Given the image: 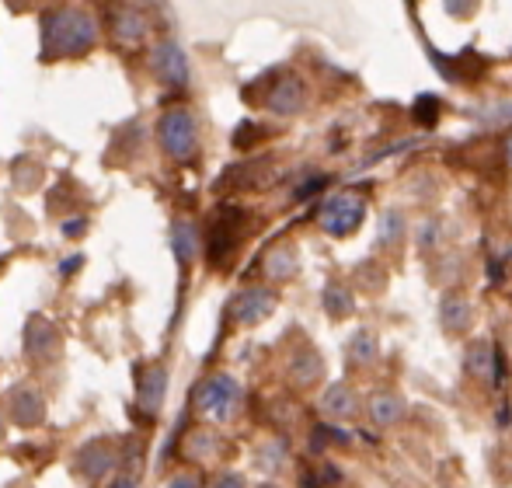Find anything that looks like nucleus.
Returning <instances> with one entry per match:
<instances>
[{
	"instance_id": "1",
	"label": "nucleus",
	"mask_w": 512,
	"mask_h": 488,
	"mask_svg": "<svg viewBox=\"0 0 512 488\" xmlns=\"http://www.w3.org/2000/svg\"><path fill=\"white\" fill-rule=\"evenodd\" d=\"M321 224H324V231H331L335 238L356 231V227L363 224V199H359V196L331 199V203L324 206V213H321Z\"/></svg>"
},
{
	"instance_id": "2",
	"label": "nucleus",
	"mask_w": 512,
	"mask_h": 488,
	"mask_svg": "<svg viewBox=\"0 0 512 488\" xmlns=\"http://www.w3.org/2000/svg\"><path fill=\"white\" fill-rule=\"evenodd\" d=\"M467 370L478 373V377H495V384H502V377H506L502 356L488 342H474L471 353H467Z\"/></svg>"
},
{
	"instance_id": "3",
	"label": "nucleus",
	"mask_w": 512,
	"mask_h": 488,
	"mask_svg": "<svg viewBox=\"0 0 512 488\" xmlns=\"http://www.w3.org/2000/svg\"><path fill=\"white\" fill-rule=\"evenodd\" d=\"M401 412H405V405H401L398 394H377V398L370 401V415L380 422V426H391V422H398Z\"/></svg>"
},
{
	"instance_id": "4",
	"label": "nucleus",
	"mask_w": 512,
	"mask_h": 488,
	"mask_svg": "<svg viewBox=\"0 0 512 488\" xmlns=\"http://www.w3.org/2000/svg\"><path fill=\"white\" fill-rule=\"evenodd\" d=\"M328 412L331 415H352V412H356V401H352L349 387H331V394H328Z\"/></svg>"
},
{
	"instance_id": "5",
	"label": "nucleus",
	"mask_w": 512,
	"mask_h": 488,
	"mask_svg": "<svg viewBox=\"0 0 512 488\" xmlns=\"http://www.w3.org/2000/svg\"><path fill=\"white\" fill-rule=\"evenodd\" d=\"M370 356H377V346H373V335H356V360L366 363Z\"/></svg>"
},
{
	"instance_id": "6",
	"label": "nucleus",
	"mask_w": 512,
	"mask_h": 488,
	"mask_svg": "<svg viewBox=\"0 0 512 488\" xmlns=\"http://www.w3.org/2000/svg\"><path fill=\"white\" fill-rule=\"evenodd\" d=\"M509 161H512V143H509Z\"/></svg>"
}]
</instances>
